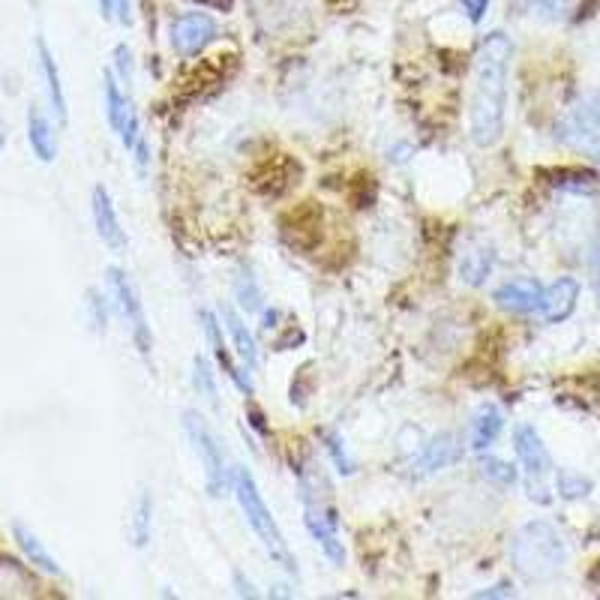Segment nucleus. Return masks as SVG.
<instances>
[{"label": "nucleus", "mask_w": 600, "mask_h": 600, "mask_svg": "<svg viewBox=\"0 0 600 600\" xmlns=\"http://www.w3.org/2000/svg\"><path fill=\"white\" fill-rule=\"evenodd\" d=\"M514 46L505 34H490L474 58V84H471L469 130L478 148L502 142L507 120V72H510Z\"/></svg>", "instance_id": "nucleus-1"}, {"label": "nucleus", "mask_w": 600, "mask_h": 600, "mask_svg": "<svg viewBox=\"0 0 600 600\" xmlns=\"http://www.w3.org/2000/svg\"><path fill=\"white\" fill-rule=\"evenodd\" d=\"M510 562L526 583H550L567 562L565 538L543 519L526 522L510 541Z\"/></svg>", "instance_id": "nucleus-2"}, {"label": "nucleus", "mask_w": 600, "mask_h": 600, "mask_svg": "<svg viewBox=\"0 0 600 600\" xmlns=\"http://www.w3.org/2000/svg\"><path fill=\"white\" fill-rule=\"evenodd\" d=\"M232 486H235L237 505L244 510L249 529L256 531V538H259L261 546H264V553L271 555L273 565H280L285 574L297 577L295 555L289 550V541H285L283 529H280V522L273 519L271 507L264 502V495H261L259 483L252 478V471L244 469V466H237V469L232 471Z\"/></svg>", "instance_id": "nucleus-3"}, {"label": "nucleus", "mask_w": 600, "mask_h": 600, "mask_svg": "<svg viewBox=\"0 0 600 600\" xmlns=\"http://www.w3.org/2000/svg\"><path fill=\"white\" fill-rule=\"evenodd\" d=\"M514 445H517L519 469H522V481H526V493L531 502L538 505H550L553 502V490H550V478H553V457L543 445L541 433L534 426L522 424L514 433Z\"/></svg>", "instance_id": "nucleus-4"}, {"label": "nucleus", "mask_w": 600, "mask_h": 600, "mask_svg": "<svg viewBox=\"0 0 600 600\" xmlns=\"http://www.w3.org/2000/svg\"><path fill=\"white\" fill-rule=\"evenodd\" d=\"M301 495H304V522L313 541L321 546V553L328 555L330 565L340 567L345 562V550H342L340 531H337V510L325 502V493H318L316 486L309 483L306 474H301Z\"/></svg>", "instance_id": "nucleus-5"}, {"label": "nucleus", "mask_w": 600, "mask_h": 600, "mask_svg": "<svg viewBox=\"0 0 600 600\" xmlns=\"http://www.w3.org/2000/svg\"><path fill=\"white\" fill-rule=\"evenodd\" d=\"M184 430H187L189 445H192L201 469H204L208 493L223 495L225 486H228V466H225V450L220 445V438L199 412H184Z\"/></svg>", "instance_id": "nucleus-6"}, {"label": "nucleus", "mask_w": 600, "mask_h": 600, "mask_svg": "<svg viewBox=\"0 0 600 600\" xmlns=\"http://www.w3.org/2000/svg\"><path fill=\"white\" fill-rule=\"evenodd\" d=\"M555 139L577 151L600 153V91L579 96L555 127Z\"/></svg>", "instance_id": "nucleus-7"}, {"label": "nucleus", "mask_w": 600, "mask_h": 600, "mask_svg": "<svg viewBox=\"0 0 600 600\" xmlns=\"http://www.w3.org/2000/svg\"><path fill=\"white\" fill-rule=\"evenodd\" d=\"M106 285L111 297H115V306H118L120 318H123V325L130 328V337L136 342V349L148 357L153 349V333L151 325H148V316H144V304L139 292H136V285L127 273L120 271V268H108L106 271Z\"/></svg>", "instance_id": "nucleus-8"}, {"label": "nucleus", "mask_w": 600, "mask_h": 600, "mask_svg": "<svg viewBox=\"0 0 600 600\" xmlns=\"http://www.w3.org/2000/svg\"><path fill=\"white\" fill-rule=\"evenodd\" d=\"M103 106H106L108 127L118 132L120 144L132 151L136 142L142 139V127H139V111L132 108V99L120 91V82L115 72H106L103 79Z\"/></svg>", "instance_id": "nucleus-9"}, {"label": "nucleus", "mask_w": 600, "mask_h": 600, "mask_svg": "<svg viewBox=\"0 0 600 600\" xmlns=\"http://www.w3.org/2000/svg\"><path fill=\"white\" fill-rule=\"evenodd\" d=\"M213 39H216V22L208 12H184L168 24V43L180 58H199Z\"/></svg>", "instance_id": "nucleus-10"}, {"label": "nucleus", "mask_w": 600, "mask_h": 600, "mask_svg": "<svg viewBox=\"0 0 600 600\" xmlns=\"http://www.w3.org/2000/svg\"><path fill=\"white\" fill-rule=\"evenodd\" d=\"M91 213H94V228L99 240L106 244L111 252H123L127 249V232L120 225L118 208H115V199L103 184H96L94 192H91Z\"/></svg>", "instance_id": "nucleus-11"}, {"label": "nucleus", "mask_w": 600, "mask_h": 600, "mask_svg": "<svg viewBox=\"0 0 600 600\" xmlns=\"http://www.w3.org/2000/svg\"><path fill=\"white\" fill-rule=\"evenodd\" d=\"M459 459H462V442L454 433H442L430 445H424V450L412 459V471L417 478H430L436 471L457 466Z\"/></svg>", "instance_id": "nucleus-12"}, {"label": "nucleus", "mask_w": 600, "mask_h": 600, "mask_svg": "<svg viewBox=\"0 0 600 600\" xmlns=\"http://www.w3.org/2000/svg\"><path fill=\"white\" fill-rule=\"evenodd\" d=\"M579 304V283L574 277H558L553 285L543 289L541 306H538V316L550 325H562L574 316V309Z\"/></svg>", "instance_id": "nucleus-13"}, {"label": "nucleus", "mask_w": 600, "mask_h": 600, "mask_svg": "<svg viewBox=\"0 0 600 600\" xmlns=\"http://www.w3.org/2000/svg\"><path fill=\"white\" fill-rule=\"evenodd\" d=\"M543 297V285L538 280H529V277H519V280H510V283L498 285L495 289L493 301L505 313H514V316H531L538 313Z\"/></svg>", "instance_id": "nucleus-14"}, {"label": "nucleus", "mask_w": 600, "mask_h": 600, "mask_svg": "<svg viewBox=\"0 0 600 600\" xmlns=\"http://www.w3.org/2000/svg\"><path fill=\"white\" fill-rule=\"evenodd\" d=\"M36 60H39V72H43V82H46V96L48 108L55 111L58 123H67L70 120V103H67V91H63V79H60V67L48 43L39 36L36 39Z\"/></svg>", "instance_id": "nucleus-15"}, {"label": "nucleus", "mask_w": 600, "mask_h": 600, "mask_svg": "<svg viewBox=\"0 0 600 600\" xmlns=\"http://www.w3.org/2000/svg\"><path fill=\"white\" fill-rule=\"evenodd\" d=\"M201 328H204V340H208V345H211L216 364L223 366L225 376L232 378V381H235L237 388L244 390V393H252V381H249L247 376H240V369H237V364L232 361V352H228V342H225V333H223V325H220V318L204 309V313H201Z\"/></svg>", "instance_id": "nucleus-16"}, {"label": "nucleus", "mask_w": 600, "mask_h": 600, "mask_svg": "<svg viewBox=\"0 0 600 600\" xmlns=\"http://www.w3.org/2000/svg\"><path fill=\"white\" fill-rule=\"evenodd\" d=\"M27 144L39 163H55L58 160V130L39 106H31L27 111Z\"/></svg>", "instance_id": "nucleus-17"}, {"label": "nucleus", "mask_w": 600, "mask_h": 600, "mask_svg": "<svg viewBox=\"0 0 600 600\" xmlns=\"http://www.w3.org/2000/svg\"><path fill=\"white\" fill-rule=\"evenodd\" d=\"M495 268V249L486 247V244H474L462 256H459L457 273L459 283H466L469 289H481L490 277H493Z\"/></svg>", "instance_id": "nucleus-18"}, {"label": "nucleus", "mask_w": 600, "mask_h": 600, "mask_svg": "<svg viewBox=\"0 0 600 600\" xmlns=\"http://www.w3.org/2000/svg\"><path fill=\"white\" fill-rule=\"evenodd\" d=\"M502 430H505V414L502 409L495 405V402H483L481 409L474 412L471 417V430H469V442L474 450H490L502 436Z\"/></svg>", "instance_id": "nucleus-19"}, {"label": "nucleus", "mask_w": 600, "mask_h": 600, "mask_svg": "<svg viewBox=\"0 0 600 600\" xmlns=\"http://www.w3.org/2000/svg\"><path fill=\"white\" fill-rule=\"evenodd\" d=\"M306 10V0H252V15L261 22L271 34L292 27L295 19Z\"/></svg>", "instance_id": "nucleus-20"}, {"label": "nucleus", "mask_w": 600, "mask_h": 600, "mask_svg": "<svg viewBox=\"0 0 600 600\" xmlns=\"http://www.w3.org/2000/svg\"><path fill=\"white\" fill-rule=\"evenodd\" d=\"M12 538H15V543H19V550L24 553V558H27V565H34L36 570H43V574H48V577H63V567L58 565V558L48 553L46 543L39 541L27 526L15 522V526H12Z\"/></svg>", "instance_id": "nucleus-21"}, {"label": "nucleus", "mask_w": 600, "mask_h": 600, "mask_svg": "<svg viewBox=\"0 0 600 600\" xmlns=\"http://www.w3.org/2000/svg\"><path fill=\"white\" fill-rule=\"evenodd\" d=\"M223 321L225 330H228V337L235 342L237 357L247 364V369H256V366H259V345H256L252 333H249L247 325H244V318L237 316L232 306H223Z\"/></svg>", "instance_id": "nucleus-22"}, {"label": "nucleus", "mask_w": 600, "mask_h": 600, "mask_svg": "<svg viewBox=\"0 0 600 600\" xmlns=\"http://www.w3.org/2000/svg\"><path fill=\"white\" fill-rule=\"evenodd\" d=\"M151 529H153V495L148 490L139 493L136 505H132L130 517V538L136 550H144L151 543Z\"/></svg>", "instance_id": "nucleus-23"}, {"label": "nucleus", "mask_w": 600, "mask_h": 600, "mask_svg": "<svg viewBox=\"0 0 600 600\" xmlns=\"http://www.w3.org/2000/svg\"><path fill=\"white\" fill-rule=\"evenodd\" d=\"M235 301L244 313H259L261 304H264L259 280L252 277L249 268H240V273L235 277Z\"/></svg>", "instance_id": "nucleus-24"}, {"label": "nucleus", "mask_w": 600, "mask_h": 600, "mask_svg": "<svg viewBox=\"0 0 600 600\" xmlns=\"http://www.w3.org/2000/svg\"><path fill=\"white\" fill-rule=\"evenodd\" d=\"M478 469H481L483 481L495 483V486H514L519 481V471L498 457H483Z\"/></svg>", "instance_id": "nucleus-25"}, {"label": "nucleus", "mask_w": 600, "mask_h": 600, "mask_svg": "<svg viewBox=\"0 0 600 600\" xmlns=\"http://www.w3.org/2000/svg\"><path fill=\"white\" fill-rule=\"evenodd\" d=\"M192 388L199 397H204L208 402H216V378H213V369L208 364V357L196 354L192 357Z\"/></svg>", "instance_id": "nucleus-26"}, {"label": "nucleus", "mask_w": 600, "mask_h": 600, "mask_svg": "<svg viewBox=\"0 0 600 600\" xmlns=\"http://www.w3.org/2000/svg\"><path fill=\"white\" fill-rule=\"evenodd\" d=\"M555 490L567 502H577V498H586L591 493V481L577 474V471H558L555 474Z\"/></svg>", "instance_id": "nucleus-27"}, {"label": "nucleus", "mask_w": 600, "mask_h": 600, "mask_svg": "<svg viewBox=\"0 0 600 600\" xmlns=\"http://www.w3.org/2000/svg\"><path fill=\"white\" fill-rule=\"evenodd\" d=\"M325 438V448H328L330 459H333V466L340 474H354V459L349 457V450H345V442H342L337 433H321Z\"/></svg>", "instance_id": "nucleus-28"}, {"label": "nucleus", "mask_w": 600, "mask_h": 600, "mask_svg": "<svg viewBox=\"0 0 600 600\" xmlns=\"http://www.w3.org/2000/svg\"><path fill=\"white\" fill-rule=\"evenodd\" d=\"M84 309H87V321H91V328L99 330V333H106L108 306H106V297H103V292L91 289V292H87V301H84Z\"/></svg>", "instance_id": "nucleus-29"}, {"label": "nucleus", "mask_w": 600, "mask_h": 600, "mask_svg": "<svg viewBox=\"0 0 600 600\" xmlns=\"http://www.w3.org/2000/svg\"><path fill=\"white\" fill-rule=\"evenodd\" d=\"M115 75H118L120 84L132 82V51L130 46H123V43L115 48Z\"/></svg>", "instance_id": "nucleus-30"}, {"label": "nucleus", "mask_w": 600, "mask_h": 600, "mask_svg": "<svg viewBox=\"0 0 600 600\" xmlns=\"http://www.w3.org/2000/svg\"><path fill=\"white\" fill-rule=\"evenodd\" d=\"M490 3L493 0H459V7H462V12L469 15V22H483V15H486V10H490Z\"/></svg>", "instance_id": "nucleus-31"}, {"label": "nucleus", "mask_w": 600, "mask_h": 600, "mask_svg": "<svg viewBox=\"0 0 600 600\" xmlns=\"http://www.w3.org/2000/svg\"><path fill=\"white\" fill-rule=\"evenodd\" d=\"M474 598H514V586L510 583H498L493 589L474 591Z\"/></svg>", "instance_id": "nucleus-32"}, {"label": "nucleus", "mask_w": 600, "mask_h": 600, "mask_svg": "<svg viewBox=\"0 0 600 600\" xmlns=\"http://www.w3.org/2000/svg\"><path fill=\"white\" fill-rule=\"evenodd\" d=\"M132 153H136V165H139V172H144V168H148V163H151V148H148V142H144V136L139 139V142H136Z\"/></svg>", "instance_id": "nucleus-33"}, {"label": "nucleus", "mask_w": 600, "mask_h": 600, "mask_svg": "<svg viewBox=\"0 0 600 600\" xmlns=\"http://www.w3.org/2000/svg\"><path fill=\"white\" fill-rule=\"evenodd\" d=\"M235 586H237V595H240V598H259L256 586H252L249 579H244V574H235Z\"/></svg>", "instance_id": "nucleus-34"}, {"label": "nucleus", "mask_w": 600, "mask_h": 600, "mask_svg": "<svg viewBox=\"0 0 600 600\" xmlns=\"http://www.w3.org/2000/svg\"><path fill=\"white\" fill-rule=\"evenodd\" d=\"M115 19H118L120 24H127V27H130V24H132L130 0H115Z\"/></svg>", "instance_id": "nucleus-35"}, {"label": "nucleus", "mask_w": 600, "mask_h": 600, "mask_svg": "<svg viewBox=\"0 0 600 600\" xmlns=\"http://www.w3.org/2000/svg\"><path fill=\"white\" fill-rule=\"evenodd\" d=\"M96 7H99V15L111 22L115 19V0H96Z\"/></svg>", "instance_id": "nucleus-36"}, {"label": "nucleus", "mask_w": 600, "mask_h": 600, "mask_svg": "<svg viewBox=\"0 0 600 600\" xmlns=\"http://www.w3.org/2000/svg\"><path fill=\"white\" fill-rule=\"evenodd\" d=\"M7 139H10V127H7V120H3V115H0V153H3V148H7Z\"/></svg>", "instance_id": "nucleus-37"}, {"label": "nucleus", "mask_w": 600, "mask_h": 600, "mask_svg": "<svg viewBox=\"0 0 600 600\" xmlns=\"http://www.w3.org/2000/svg\"><path fill=\"white\" fill-rule=\"evenodd\" d=\"M34 3H36V0H34Z\"/></svg>", "instance_id": "nucleus-38"}]
</instances>
